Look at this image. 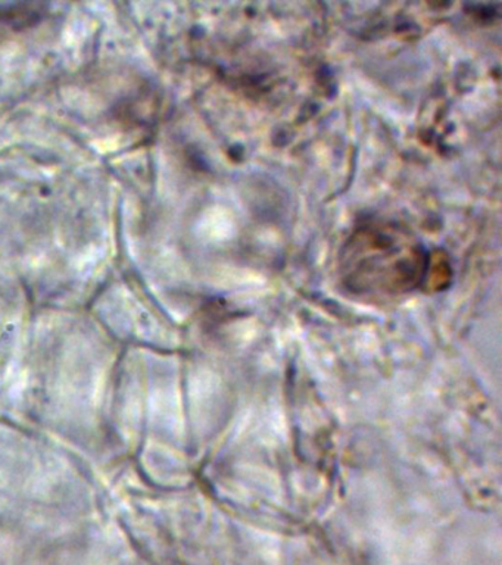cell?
Returning <instances> with one entry per match:
<instances>
[{"label": "cell", "instance_id": "1", "mask_svg": "<svg viewBox=\"0 0 502 565\" xmlns=\"http://www.w3.org/2000/svg\"><path fill=\"white\" fill-rule=\"evenodd\" d=\"M346 250L343 273L355 294L389 298L412 289L421 276L420 247L395 230H364Z\"/></svg>", "mask_w": 502, "mask_h": 565}]
</instances>
